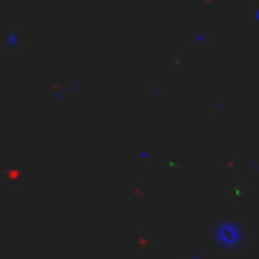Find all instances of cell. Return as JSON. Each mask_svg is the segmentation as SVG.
Segmentation results:
<instances>
[{"mask_svg":"<svg viewBox=\"0 0 259 259\" xmlns=\"http://www.w3.org/2000/svg\"><path fill=\"white\" fill-rule=\"evenodd\" d=\"M188 259H198V256H196V254H191V256H188Z\"/></svg>","mask_w":259,"mask_h":259,"instance_id":"2","label":"cell"},{"mask_svg":"<svg viewBox=\"0 0 259 259\" xmlns=\"http://www.w3.org/2000/svg\"><path fill=\"white\" fill-rule=\"evenodd\" d=\"M213 239H216V244L224 246V249H236V246H241L244 234H241V226H239V224L224 221V224H219V226L213 229Z\"/></svg>","mask_w":259,"mask_h":259,"instance_id":"1","label":"cell"}]
</instances>
